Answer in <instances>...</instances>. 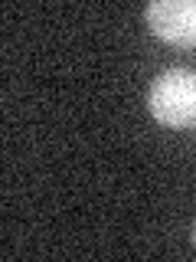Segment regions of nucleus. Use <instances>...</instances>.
Instances as JSON below:
<instances>
[{
    "instance_id": "2",
    "label": "nucleus",
    "mask_w": 196,
    "mask_h": 262,
    "mask_svg": "<svg viewBox=\"0 0 196 262\" xmlns=\"http://www.w3.org/2000/svg\"><path fill=\"white\" fill-rule=\"evenodd\" d=\"M144 20L154 36L174 46H196V0H154Z\"/></svg>"
},
{
    "instance_id": "3",
    "label": "nucleus",
    "mask_w": 196,
    "mask_h": 262,
    "mask_svg": "<svg viewBox=\"0 0 196 262\" xmlns=\"http://www.w3.org/2000/svg\"><path fill=\"white\" fill-rule=\"evenodd\" d=\"M193 246H196V223H193Z\"/></svg>"
},
{
    "instance_id": "1",
    "label": "nucleus",
    "mask_w": 196,
    "mask_h": 262,
    "mask_svg": "<svg viewBox=\"0 0 196 262\" xmlns=\"http://www.w3.org/2000/svg\"><path fill=\"white\" fill-rule=\"evenodd\" d=\"M147 108L167 128H196V72L174 66L151 82Z\"/></svg>"
}]
</instances>
